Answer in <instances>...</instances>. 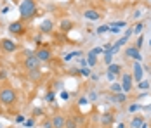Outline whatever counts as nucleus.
I'll return each mask as SVG.
<instances>
[{
  "label": "nucleus",
  "mask_w": 151,
  "mask_h": 128,
  "mask_svg": "<svg viewBox=\"0 0 151 128\" xmlns=\"http://www.w3.org/2000/svg\"><path fill=\"white\" fill-rule=\"evenodd\" d=\"M142 28H144V24L139 21V23H136V24L132 26V33H136L137 36H139V35H141V31H142Z\"/></svg>",
  "instance_id": "nucleus-20"
},
{
  "label": "nucleus",
  "mask_w": 151,
  "mask_h": 128,
  "mask_svg": "<svg viewBox=\"0 0 151 128\" xmlns=\"http://www.w3.org/2000/svg\"><path fill=\"white\" fill-rule=\"evenodd\" d=\"M42 114H44V109H42V107H35V109H33V118L42 116Z\"/></svg>",
  "instance_id": "nucleus-32"
},
{
  "label": "nucleus",
  "mask_w": 151,
  "mask_h": 128,
  "mask_svg": "<svg viewBox=\"0 0 151 128\" xmlns=\"http://www.w3.org/2000/svg\"><path fill=\"white\" fill-rule=\"evenodd\" d=\"M115 78H116V74H113V73H108V80H109V82H113Z\"/></svg>",
  "instance_id": "nucleus-41"
},
{
  "label": "nucleus",
  "mask_w": 151,
  "mask_h": 128,
  "mask_svg": "<svg viewBox=\"0 0 151 128\" xmlns=\"http://www.w3.org/2000/svg\"><path fill=\"white\" fill-rule=\"evenodd\" d=\"M109 99H111V102H115V104H122V102L127 100V94L125 92H118V94H113Z\"/></svg>",
  "instance_id": "nucleus-16"
},
{
  "label": "nucleus",
  "mask_w": 151,
  "mask_h": 128,
  "mask_svg": "<svg viewBox=\"0 0 151 128\" xmlns=\"http://www.w3.org/2000/svg\"><path fill=\"white\" fill-rule=\"evenodd\" d=\"M111 26H115V28H123V26H127V21H116V23H111Z\"/></svg>",
  "instance_id": "nucleus-30"
},
{
  "label": "nucleus",
  "mask_w": 151,
  "mask_h": 128,
  "mask_svg": "<svg viewBox=\"0 0 151 128\" xmlns=\"http://www.w3.org/2000/svg\"><path fill=\"white\" fill-rule=\"evenodd\" d=\"M137 87H139V90H148V88H150V82H144V80H141V82L137 83Z\"/></svg>",
  "instance_id": "nucleus-27"
},
{
  "label": "nucleus",
  "mask_w": 151,
  "mask_h": 128,
  "mask_svg": "<svg viewBox=\"0 0 151 128\" xmlns=\"http://www.w3.org/2000/svg\"><path fill=\"white\" fill-rule=\"evenodd\" d=\"M24 127L26 128H33L35 127V118H28V119H24Z\"/></svg>",
  "instance_id": "nucleus-29"
},
{
  "label": "nucleus",
  "mask_w": 151,
  "mask_h": 128,
  "mask_svg": "<svg viewBox=\"0 0 151 128\" xmlns=\"http://www.w3.org/2000/svg\"><path fill=\"white\" fill-rule=\"evenodd\" d=\"M122 90L125 92V94H130L132 90H134V76L130 74V73H123L122 74Z\"/></svg>",
  "instance_id": "nucleus-5"
},
{
  "label": "nucleus",
  "mask_w": 151,
  "mask_h": 128,
  "mask_svg": "<svg viewBox=\"0 0 151 128\" xmlns=\"http://www.w3.org/2000/svg\"><path fill=\"white\" fill-rule=\"evenodd\" d=\"M61 99L68 100V99H70V94H68V92H66V90H63V92H61Z\"/></svg>",
  "instance_id": "nucleus-35"
},
{
  "label": "nucleus",
  "mask_w": 151,
  "mask_h": 128,
  "mask_svg": "<svg viewBox=\"0 0 151 128\" xmlns=\"http://www.w3.org/2000/svg\"><path fill=\"white\" fill-rule=\"evenodd\" d=\"M108 73H113V74H122V66L120 64H108Z\"/></svg>",
  "instance_id": "nucleus-19"
},
{
  "label": "nucleus",
  "mask_w": 151,
  "mask_h": 128,
  "mask_svg": "<svg viewBox=\"0 0 151 128\" xmlns=\"http://www.w3.org/2000/svg\"><path fill=\"white\" fill-rule=\"evenodd\" d=\"M73 26H75V23L73 21H70V19H63L59 23V28L63 33H68V31H71L73 29Z\"/></svg>",
  "instance_id": "nucleus-14"
},
{
  "label": "nucleus",
  "mask_w": 151,
  "mask_h": 128,
  "mask_svg": "<svg viewBox=\"0 0 151 128\" xmlns=\"http://www.w3.org/2000/svg\"><path fill=\"white\" fill-rule=\"evenodd\" d=\"M16 100H17V92L12 87H2L0 88V104L2 106L11 107L16 104Z\"/></svg>",
  "instance_id": "nucleus-2"
},
{
  "label": "nucleus",
  "mask_w": 151,
  "mask_h": 128,
  "mask_svg": "<svg viewBox=\"0 0 151 128\" xmlns=\"http://www.w3.org/2000/svg\"><path fill=\"white\" fill-rule=\"evenodd\" d=\"M96 99H97V94H96V90H92L89 94V100H96Z\"/></svg>",
  "instance_id": "nucleus-36"
},
{
  "label": "nucleus",
  "mask_w": 151,
  "mask_h": 128,
  "mask_svg": "<svg viewBox=\"0 0 151 128\" xmlns=\"http://www.w3.org/2000/svg\"><path fill=\"white\" fill-rule=\"evenodd\" d=\"M7 29H9V33L14 35V36H23V35L26 33V24H24V21L17 19V21H12Z\"/></svg>",
  "instance_id": "nucleus-3"
},
{
  "label": "nucleus",
  "mask_w": 151,
  "mask_h": 128,
  "mask_svg": "<svg viewBox=\"0 0 151 128\" xmlns=\"http://www.w3.org/2000/svg\"><path fill=\"white\" fill-rule=\"evenodd\" d=\"M0 114H2V104H0Z\"/></svg>",
  "instance_id": "nucleus-46"
},
{
  "label": "nucleus",
  "mask_w": 151,
  "mask_h": 128,
  "mask_svg": "<svg viewBox=\"0 0 151 128\" xmlns=\"http://www.w3.org/2000/svg\"><path fill=\"white\" fill-rule=\"evenodd\" d=\"M45 100H47V102H50V104H52V102L56 100V92H54V90H49V92L45 94Z\"/></svg>",
  "instance_id": "nucleus-22"
},
{
  "label": "nucleus",
  "mask_w": 151,
  "mask_h": 128,
  "mask_svg": "<svg viewBox=\"0 0 151 128\" xmlns=\"http://www.w3.org/2000/svg\"><path fill=\"white\" fill-rule=\"evenodd\" d=\"M101 2H103V4H108V2H111V0H101Z\"/></svg>",
  "instance_id": "nucleus-45"
},
{
  "label": "nucleus",
  "mask_w": 151,
  "mask_h": 128,
  "mask_svg": "<svg viewBox=\"0 0 151 128\" xmlns=\"http://www.w3.org/2000/svg\"><path fill=\"white\" fill-rule=\"evenodd\" d=\"M0 128H2V125H0Z\"/></svg>",
  "instance_id": "nucleus-47"
},
{
  "label": "nucleus",
  "mask_w": 151,
  "mask_h": 128,
  "mask_svg": "<svg viewBox=\"0 0 151 128\" xmlns=\"http://www.w3.org/2000/svg\"><path fill=\"white\" fill-rule=\"evenodd\" d=\"M44 128H52V121L50 119H45L44 121Z\"/></svg>",
  "instance_id": "nucleus-37"
},
{
  "label": "nucleus",
  "mask_w": 151,
  "mask_h": 128,
  "mask_svg": "<svg viewBox=\"0 0 151 128\" xmlns=\"http://www.w3.org/2000/svg\"><path fill=\"white\" fill-rule=\"evenodd\" d=\"M40 61L37 59L35 54H28V56L24 57V61H23V66H24V69L26 71H33V69H38L40 68Z\"/></svg>",
  "instance_id": "nucleus-4"
},
{
  "label": "nucleus",
  "mask_w": 151,
  "mask_h": 128,
  "mask_svg": "<svg viewBox=\"0 0 151 128\" xmlns=\"http://www.w3.org/2000/svg\"><path fill=\"white\" fill-rule=\"evenodd\" d=\"M38 29H40L42 35H49V33H52V29H54V21H52V19H44V21L38 24Z\"/></svg>",
  "instance_id": "nucleus-11"
},
{
  "label": "nucleus",
  "mask_w": 151,
  "mask_h": 128,
  "mask_svg": "<svg viewBox=\"0 0 151 128\" xmlns=\"http://www.w3.org/2000/svg\"><path fill=\"white\" fill-rule=\"evenodd\" d=\"M83 17L89 19V21H97L101 17V14L97 11H94V9H87V11H83Z\"/></svg>",
  "instance_id": "nucleus-15"
},
{
  "label": "nucleus",
  "mask_w": 151,
  "mask_h": 128,
  "mask_svg": "<svg viewBox=\"0 0 151 128\" xmlns=\"http://www.w3.org/2000/svg\"><path fill=\"white\" fill-rule=\"evenodd\" d=\"M109 90H111V94H118V92H123V90H122V85H120V83H111V85H109Z\"/></svg>",
  "instance_id": "nucleus-23"
},
{
  "label": "nucleus",
  "mask_w": 151,
  "mask_h": 128,
  "mask_svg": "<svg viewBox=\"0 0 151 128\" xmlns=\"http://www.w3.org/2000/svg\"><path fill=\"white\" fill-rule=\"evenodd\" d=\"M37 14H38L37 0H23L19 4V19L21 21H31Z\"/></svg>",
  "instance_id": "nucleus-1"
},
{
  "label": "nucleus",
  "mask_w": 151,
  "mask_h": 128,
  "mask_svg": "<svg viewBox=\"0 0 151 128\" xmlns=\"http://www.w3.org/2000/svg\"><path fill=\"white\" fill-rule=\"evenodd\" d=\"M7 78V73H5V69H2L0 71V80H5Z\"/></svg>",
  "instance_id": "nucleus-40"
},
{
  "label": "nucleus",
  "mask_w": 151,
  "mask_h": 128,
  "mask_svg": "<svg viewBox=\"0 0 151 128\" xmlns=\"http://www.w3.org/2000/svg\"><path fill=\"white\" fill-rule=\"evenodd\" d=\"M142 123H144V118L142 116H134L132 121H130V128H141Z\"/></svg>",
  "instance_id": "nucleus-18"
},
{
  "label": "nucleus",
  "mask_w": 151,
  "mask_h": 128,
  "mask_svg": "<svg viewBox=\"0 0 151 128\" xmlns=\"http://www.w3.org/2000/svg\"><path fill=\"white\" fill-rule=\"evenodd\" d=\"M35 56H37V59H38L40 62H49L50 57H52V52H50L49 47H38V49L35 50Z\"/></svg>",
  "instance_id": "nucleus-7"
},
{
  "label": "nucleus",
  "mask_w": 151,
  "mask_h": 128,
  "mask_svg": "<svg viewBox=\"0 0 151 128\" xmlns=\"http://www.w3.org/2000/svg\"><path fill=\"white\" fill-rule=\"evenodd\" d=\"M101 125L103 128H109L115 125V114L111 113V111H104V113L101 114Z\"/></svg>",
  "instance_id": "nucleus-9"
},
{
  "label": "nucleus",
  "mask_w": 151,
  "mask_h": 128,
  "mask_svg": "<svg viewBox=\"0 0 151 128\" xmlns=\"http://www.w3.org/2000/svg\"><path fill=\"white\" fill-rule=\"evenodd\" d=\"M108 29H109V24H101L99 28L96 29V33H97V35H103V33H106Z\"/></svg>",
  "instance_id": "nucleus-26"
},
{
  "label": "nucleus",
  "mask_w": 151,
  "mask_h": 128,
  "mask_svg": "<svg viewBox=\"0 0 151 128\" xmlns=\"http://www.w3.org/2000/svg\"><path fill=\"white\" fill-rule=\"evenodd\" d=\"M76 56H80V52H68L66 56H64V61L68 62V61H71L73 57H76Z\"/></svg>",
  "instance_id": "nucleus-28"
},
{
  "label": "nucleus",
  "mask_w": 151,
  "mask_h": 128,
  "mask_svg": "<svg viewBox=\"0 0 151 128\" xmlns=\"http://www.w3.org/2000/svg\"><path fill=\"white\" fill-rule=\"evenodd\" d=\"M132 69H134V74H132V76H134V82L139 83V82L142 80V73H144V71H142V66H141V62H139V61H134Z\"/></svg>",
  "instance_id": "nucleus-12"
},
{
  "label": "nucleus",
  "mask_w": 151,
  "mask_h": 128,
  "mask_svg": "<svg viewBox=\"0 0 151 128\" xmlns=\"http://www.w3.org/2000/svg\"><path fill=\"white\" fill-rule=\"evenodd\" d=\"M134 19H139V17H141V9H137V11H134Z\"/></svg>",
  "instance_id": "nucleus-39"
},
{
  "label": "nucleus",
  "mask_w": 151,
  "mask_h": 128,
  "mask_svg": "<svg viewBox=\"0 0 151 128\" xmlns=\"http://www.w3.org/2000/svg\"><path fill=\"white\" fill-rule=\"evenodd\" d=\"M103 52H104L103 47H96V49H92L91 52L87 54V64H89V68H94L97 64V56L103 54Z\"/></svg>",
  "instance_id": "nucleus-8"
},
{
  "label": "nucleus",
  "mask_w": 151,
  "mask_h": 128,
  "mask_svg": "<svg viewBox=\"0 0 151 128\" xmlns=\"http://www.w3.org/2000/svg\"><path fill=\"white\" fill-rule=\"evenodd\" d=\"M141 109H142V106H141V104H130V106H129V113H137V111H141Z\"/></svg>",
  "instance_id": "nucleus-24"
},
{
  "label": "nucleus",
  "mask_w": 151,
  "mask_h": 128,
  "mask_svg": "<svg viewBox=\"0 0 151 128\" xmlns=\"http://www.w3.org/2000/svg\"><path fill=\"white\" fill-rule=\"evenodd\" d=\"M141 128H148V125H146V123H142V125H141Z\"/></svg>",
  "instance_id": "nucleus-44"
},
{
  "label": "nucleus",
  "mask_w": 151,
  "mask_h": 128,
  "mask_svg": "<svg viewBox=\"0 0 151 128\" xmlns=\"http://www.w3.org/2000/svg\"><path fill=\"white\" fill-rule=\"evenodd\" d=\"M142 42H144V38H142V35H139V36H137V42L134 43L139 50H141V47H142Z\"/></svg>",
  "instance_id": "nucleus-33"
},
{
  "label": "nucleus",
  "mask_w": 151,
  "mask_h": 128,
  "mask_svg": "<svg viewBox=\"0 0 151 128\" xmlns=\"http://www.w3.org/2000/svg\"><path fill=\"white\" fill-rule=\"evenodd\" d=\"M150 45H151V42H150Z\"/></svg>",
  "instance_id": "nucleus-48"
},
{
  "label": "nucleus",
  "mask_w": 151,
  "mask_h": 128,
  "mask_svg": "<svg viewBox=\"0 0 151 128\" xmlns=\"http://www.w3.org/2000/svg\"><path fill=\"white\" fill-rule=\"evenodd\" d=\"M113 56H115V54H113L111 50H104V62L106 64H111V62H113Z\"/></svg>",
  "instance_id": "nucleus-21"
},
{
  "label": "nucleus",
  "mask_w": 151,
  "mask_h": 128,
  "mask_svg": "<svg viewBox=\"0 0 151 128\" xmlns=\"http://www.w3.org/2000/svg\"><path fill=\"white\" fill-rule=\"evenodd\" d=\"M33 42L37 43L38 47H42V33H38V35H35V38H33Z\"/></svg>",
  "instance_id": "nucleus-31"
},
{
  "label": "nucleus",
  "mask_w": 151,
  "mask_h": 128,
  "mask_svg": "<svg viewBox=\"0 0 151 128\" xmlns=\"http://www.w3.org/2000/svg\"><path fill=\"white\" fill-rule=\"evenodd\" d=\"M85 104H89V99L87 97H82V99L78 100V106H85Z\"/></svg>",
  "instance_id": "nucleus-34"
},
{
  "label": "nucleus",
  "mask_w": 151,
  "mask_h": 128,
  "mask_svg": "<svg viewBox=\"0 0 151 128\" xmlns=\"http://www.w3.org/2000/svg\"><path fill=\"white\" fill-rule=\"evenodd\" d=\"M16 123H24V116H16Z\"/></svg>",
  "instance_id": "nucleus-38"
},
{
  "label": "nucleus",
  "mask_w": 151,
  "mask_h": 128,
  "mask_svg": "<svg viewBox=\"0 0 151 128\" xmlns=\"http://www.w3.org/2000/svg\"><path fill=\"white\" fill-rule=\"evenodd\" d=\"M142 109H146V111H151V104H150V106H142Z\"/></svg>",
  "instance_id": "nucleus-42"
},
{
  "label": "nucleus",
  "mask_w": 151,
  "mask_h": 128,
  "mask_svg": "<svg viewBox=\"0 0 151 128\" xmlns=\"http://www.w3.org/2000/svg\"><path fill=\"white\" fill-rule=\"evenodd\" d=\"M123 56H125V57H130V59H134V61H139V62H141V59H142V56H141V50L137 49L136 45H130V47H127Z\"/></svg>",
  "instance_id": "nucleus-10"
},
{
  "label": "nucleus",
  "mask_w": 151,
  "mask_h": 128,
  "mask_svg": "<svg viewBox=\"0 0 151 128\" xmlns=\"http://www.w3.org/2000/svg\"><path fill=\"white\" fill-rule=\"evenodd\" d=\"M78 123H80L78 118L70 116V118H66V121H64V128H78Z\"/></svg>",
  "instance_id": "nucleus-17"
},
{
  "label": "nucleus",
  "mask_w": 151,
  "mask_h": 128,
  "mask_svg": "<svg viewBox=\"0 0 151 128\" xmlns=\"http://www.w3.org/2000/svg\"><path fill=\"white\" fill-rule=\"evenodd\" d=\"M118 128H125V123H118Z\"/></svg>",
  "instance_id": "nucleus-43"
},
{
  "label": "nucleus",
  "mask_w": 151,
  "mask_h": 128,
  "mask_svg": "<svg viewBox=\"0 0 151 128\" xmlns=\"http://www.w3.org/2000/svg\"><path fill=\"white\" fill-rule=\"evenodd\" d=\"M80 76H85V78H87V76H91V68H85V66H83V68H80Z\"/></svg>",
  "instance_id": "nucleus-25"
},
{
  "label": "nucleus",
  "mask_w": 151,
  "mask_h": 128,
  "mask_svg": "<svg viewBox=\"0 0 151 128\" xmlns=\"http://www.w3.org/2000/svg\"><path fill=\"white\" fill-rule=\"evenodd\" d=\"M0 49L4 52H7V54H12V52H16L19 49V43L14 42V40H11V38H2L0 40Z\"/></svg>",
  "instance_id": "nucleus-6"
},
{
  "label": "nucleus",
  "mask_w": 151,
  "mask_h": 128,
  "mask_svg": "<svg viewBox=\"0 0 151 128\" xmlns=\"http://www.w3.org/2000/svg\"><path fill=\"white\" fill-rule=\"evenodd\" d=\"M50 121H52V128H64V121H66V118H64L63 114H56Z\"/></svg>",
  "instance_id": "nucleus-13"
}]
</instances>
